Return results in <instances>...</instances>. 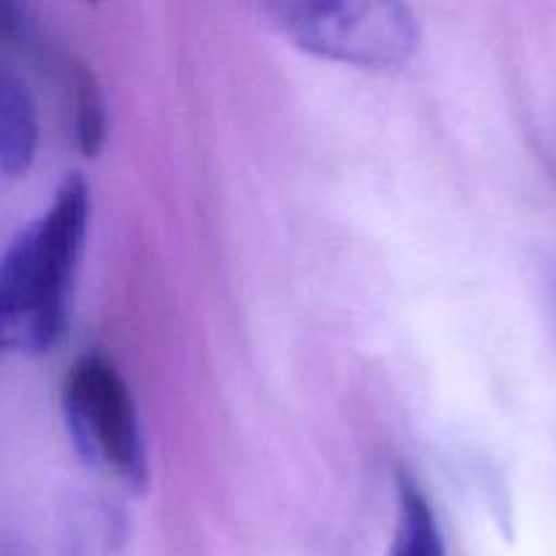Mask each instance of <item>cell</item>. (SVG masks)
Returning <instances> with one entry per match:
<instances>
[{
  "mask_svg": "<svg viewBox=\"0 0 556 556\" xmlns=\"http://www.w3.org/2000/svg\"><path fill=\"white\" fill-rule=\"evenodd\" d=\"M90 223V188L71 174L5 248L0 261V342L9 353H47L68 324L76 266Z\"/></svg>",
  "mask_w": 556,
  "mask_h": 556,
  "instance_id": "6da1fadb",
  "label": "cell"
},
{
  "mask_svg": "<svg viewBox=\"0 0 556 556\" xmlns=\"http://www.w3.org/2000/svg\"><path fill=\"white\" fill-rule=\"evenodd\" d=\"M63 418L71 443L90 467L141 492L150 481L139 410L109 358L90 353L68 369L63 383Z\"/></svg>",
  "mask_w": 556,
  "mask_h": 556,
  "instance_id": "7a4b0ae2",
  "label": "cell"
},
{
  "mask_svg": "<svg viewBox=\"0 0 556 556\" xmlns=\"http://www.w3.org/2000/svg\"><path fill=\"white\" fill-rule=\"evenodd\" d=\"M264 11L296 47L364 68H394L421 43L416 14L394 0L271 3Z\"/></svg>",
  "mask_w": 556,
  "mask_h": 556,
  "instance_id": "3957f363",
  "label": "cell"
},
{
  "mask_svg": "<svg viewBox=\"0 0 556 556\" xmlns=\"http://www.w3.org/2000/svg\"><path fill=\"white\" fill-rule=\"evenodd\" d=\"M36 103L11 71L0 76V168L5 177L27 172L36 157Z\"/></svg>",
  "mask_w": 556,
  "mask_h": 556,
  "instance_id": "277c9868",
  "label": "cell"
},
{
  "mask_svg": "<svg viewBox=\"0 0 556 556\" xmlns=\"http://www.w3.org/2000/svg\"><path fill=\"white\" fill-rule=\"evenodd\" d=\"M389 556H448L429 497L407 472L396 476V525Z\"/></svg>",
  "mask_w": 556,
  "mask_h": 556,
  "instance_id": "5b68a950",
  "label": "cell"
},
{
  "mask_svg": "<svg viewBox=\"0 0 556 556\" xmlns=\"http://www.w3.org/2000/svg\"><path fill=\"white\" fill-rule=\"evenodd\" d=\"M71 106H74V136L85 152H96L103 139V112L96 81L85 68H76L71 76Z\"/></svg>",
  "mask_w": 556,
  "mask_h": 556,
  "instance_id": "8992f818",
  "label": "cell"
},
{
  "mask_svg": "<svg viewBox=\"0 0 556 556\" xmlns=\"http://www.w3.org/2000/svg\"><path fill=\"white\" fill-rule=\"evenodd\" d=\"M548 296H552V307L556 313V266L552 271H548Z\"/></svg>",
  "mask_w": 556,
  "mask_h": 556,
  "instance_id": "52a82bcc",
  "label": "cell"
}]
</instances>
